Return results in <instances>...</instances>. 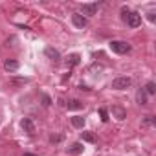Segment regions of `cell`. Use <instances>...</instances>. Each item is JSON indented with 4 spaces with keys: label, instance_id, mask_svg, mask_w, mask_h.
Listing matches in <instances>:
<instances>
[{
    "label": "cell",
    "instance_id": "obj_1",
    "mask_svg": "<svg viewBox=\"0 0 156 156\" xmlns=\"http://www.w3.org/2000/svg\"><path fill=\"white\" fill-rule=\"evenodd\" d=\"M110 50L114 51V53H127V51H130V44L129 42H125V41H112L110 42Z\"/></svg>",
    "mask_w": 156,
    "mask_h": 156
},
{
    "label": "cell",
    "instance_id": "obj_2",
    "mask_svg": "<svg viewBox=\"0 0 156 156\" xmlns=\"http://www.w3.org/2000/svg\"><path fill=\"white\" fill-rule=\"evenodd\" d=\"M130 85H132V79H130V77H116L110 87H112L114 90H125V88H129Z\"/></svg>",
    "mask_w": 156,
    "mask_h": 156
},
{
    "label": "cell",
    "instance_id": "obj_3",
    "mask_svg": "<svg viewBox=\"0 0 156 156\" xmlns=\"http://www.w3.org/2000/svg\"><path fill=\"white\" fill-rule=\"evenodd\" d=\"M72 22H73V26L75 28H87V24H88V20H87V17H83L81 13H73L72 15Z\"/></svg>",
    "mask_w": 156,
    "mask_h": 156
},
{
    "label": "cell",
    "instance_id": "obj_4",
    "mask_svg": "<svg viewBox=\"0 0 156 156\" xmlns=\"http://www.w3.org/2000/svg\"><path fill=\"white\" fill-rule=\"evenodd\" d=\"M127 24H129L130 28H138V26H141V15H140V13L130 11V13H129V17H127Z\"/></svg>",
    "mask_w": 156,
    "mask_h": 156
},
{
    "label": "cell",
    "instance_id": "obj_5",
    "mask_svg": "<svg viewBox=\"0 0 156 156\" xmlns=\"http://www.w3.org/2000/svg\"><path fill=\"white\" fill-rule=\"evenodd\" d=\"M81 11H83V17H85V15H87V17H92V15L98 13V4H96V2L83 4V6H81Z\"/></svg>",
    "mask_w": 156,
    "mask_h": 156
},
{
    "label": "cell",
    "instance_id": "obj_6",
    "mask_svg": "<svg viewBox=\"0 0 156 156\" xmlns=\"http://www.w3.org/2000/svg\"><path fill=\"white\" fill-rule=\"evenodd\" d=\"M20 127L24 129V132H28V134H35V123H33L31 118H24V119L20 121Z\"/></svg>",
    "mask_w": 156,
    "mask_h": 156
},
{
    "label": "cell",
    "instance_id": "obj_7",
    "mask_svg": "<svg viewBox=\"0 0 156 156\" xmlns=\"http://www.w3.org/2000/svg\"><path fill=\"white\" fill-rule=\"evenodd\" d=\"M81 62V55L79 53H72V55H68L66 57V66H77V64H79Z\"/></svg>",
    "mask_w": 156,
    "mask_h": 156
},
{
    "label": "cell",
    "instance_id": "obj_8",
    "mask_svg": "<svg viewBox=\"0 0 156 156\" xmlns=\"http://www.w3.org/2000/svg\"><path fill=\"white\" fill-rule=\"evenodd\" d=\"M19 61H15V59H6L4 61V68L8 70V72H17L19 70Z\"/></svg>",
    "mask_w": 156,
    "mask_h": 156
},
{
    "label": "cell",
    "instance_id": "obj_9",
    "mask_svg": "<svg viewBox=\"0 0 156 156\" xmlns=\"http://www.w3.org/2000/svg\"><path fill=\"white\" fill-rule=\"evenodd\" d=\"M112 114L116 116V119H119V121H123L125 118H127V110L125 108H121V107H112Z\"/></svg>",
    "mask_w": 156,
    "mask_h": 156
},
{
    "label": "cell",
    "instance_id": "obj_10",
    "mask_svg": "<svg viewBox=\"0 0 156 156\" xmlns=\"http://www.w3.org/2000/svg\"><path fill=\"white\" fill-rule=\"evenodd\" d=\"M66 107H68V110H79V108L85 107V103L79 101V99H70V101L66 103Z\"/></svg>",
    "mask_w": 156,
    "mask_h": 156
},
{
    "label": "cell",
    "instance_id": "obj_11",
    "mask_svg": "<svg viewBox=\"0 0 156 156\" xmlns=\"http://www.w3.org/2000/svg\"><path fill=\"white\" fill-rule=\"evenodd\" d=\"M44 53H46V57L51 59V61H59V59H61V53H59L55 48H50V46H48V48L44 50Z\"/></svg>",
    "mask_w": 156,
    "mask_h": 156
},
{
    "label": "cell",
    "instance_id": "obj_12",
    "mask_svg": "<svg viewBox=\"0 0 156 156\" xmlns=\"http://www.w3.org/2000/svg\"><path fill=\"white\" fill-rule=\"evenodd\" d=\"M81 138H83V141H87V143H96V134L90 132V130L81 132Z\"/></svg>",
    "mask_w": 156,
    "mask_h": 156
},
{
    "label": "cell",
    "instance_id": "obj_13",
    "mask_svg": "<svg viewBox=\"0 0 156 156\" xmlns=\"http://www.w3.org/2000/svg\"><path fill=\"white\" fill-rule=\"evenodd\" d=\"M72 125H73L75 129H83V127H85V118H81V116H73V118H72Z\"/></svg>",
    "mask_w": 156,
    "mask_h": 156
},
{
    "label": "cell",
    "instance_id": "obj_14",
    "mask_svg": "<svg viewBox=\"0 0 156 156\" xmlns=\"http://www.w3.org/2000/svg\"><path fill=\"white\" fill-rule=\"evenodd\" d=\"M83 149H85V147H83V143L77 141V143H73L68 151H70V154H81V152H83Z\"/></svg>",
    "mask_w": 156,
    "mask_h": 156
},
{
    "label": "cell",
    "instance_id": "obj_15",
    "mask_svg": "<svg viewBox=\"0 0 156 156\" xmlns=\"http://www.w3.org/2000/svg\"><path fill=\"white\" fill-rule=\"evenodd\" d=\"M136 99H138V103H140V105H147V94H145V90H143V88H140V90H138Z\"/></svg>",
    "mask_w": 156,
    "mask_h": 156
},
{
    "label": "cell",
    "instance_id": "obj_16",
    "mask_svg": "<svg viewBox=\"0 0 156 156\" xmlns=\"http://www.w3.org/2000/svg\"><path fill=\"white\" fill-rule=\"evenodd\" d=\"M143 90H145V94L152 96V94H156V85H154L152 81H149V83L145 85V88H143Z\"/></svg>",
    "mask_w": 156,
    "mask_h": 156
},
{
    "label": "cell",
    "instance_id": "obj_17",
    "mask_svg": "<svg viewBox=\"0 0 156 156\" xmlns=\"http://www.w3.org/2000/svg\"><path fill=\"white\" fill-rule=\"evenodd\" d=\"M41 98H42V105H44V107H50V105H51V98H50V96L42 94Z\"/></svg>",
    "mask_w": 156,
    "mask_h": 156
},
{
    "label": "cell",
    "instance_id": "obj_18",
    "mask_svg": "<svg viewBox=\"0 0 156 156\" xmlns=\"http://www.w3.org/2000/svg\"><path fill=\"white\" fill-rule=\"evenodd\" d=\"M99 116H101L103 121H108V112H107V108H99Z\"/></svg>",
    "mask_w": 156,
    "mask_h": 156
},
{
    "label": "cell",
    "instance_id": "obj_19",
    "mask_svg": "<svg viewBox=\"0 0 156 156\" xmlns=\"http://www.w3.org/2000/svg\"><path fill=\"white\" fill-rule=\"evenodd\" d=\"M152 123H154V118H152V116H147L145 121H143V127H151Z\"/></svg>",
    "mask_w": 156,
    "mask_h": 156
},
{
    "label": "cell",
    "instance_id": "obj_20",
    "mask_svg": "<svg viewBox=\"0 0 156 156\" xmlns=\"http://www.w3.org/2000/svg\"><path fill=\"white\" fill-rule=\"evenodd\" d=\"M129 13H130V11H129L127 8H123V9H121V19H123L125 22H127V17H129Z\"/></svg>",
    "mask_w": 156,
    "mask_h": 156
},
{
    "label": "cell",
    "instance_id": "obj_21",
    "mask_svg": "<svg viewBox=\"0 0 156 156\" xmlns=\"http://www.w3.org/2000/svg\"><path fill=\"white\" fill-rule=\"evenodd\" d=\"M147 19H149V20H151V22H154V19H156V17H154V13H152V11H151V13H147Z\"/></svg>",
    "mask_w": 156,
    "mask_h": 156
},
{
    "label": "cell",
    "instance_id": "obj_22",
    "mask_svg": "<svg viewBox=\"0 0 156 156\" xmlns=\"http://www.w3.org/2000/svg\"><path fill=\"white\" fill-rule=\"evenodd\" d=\"M50 141H55L57 143V141H61V136H50Z\"/></svg>",
    "mask_w": 156,
    "mask_h": 156
},
{
    "label": "cell",
    "instance_id": "obj_23",
    "mask_svg": "<svg viewBox=\"0 0 156 156\" xmlns=\"http://www.w3.org/2000/svg\"><path fill=\"white\" fill-rule=\"evenodd\" d=\"M24 156H35V154H24Z\"/></svg>",
    "mask_w": 156,
    "mask_h": 156
}]
</instances>
